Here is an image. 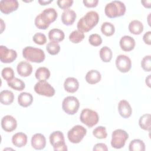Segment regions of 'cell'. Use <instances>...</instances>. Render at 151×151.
<instances>
[{"instance_id":"8","label":"cell","mask_w":151,"mask_h":151,"mask_svg":"<svg viewBox=\"0 0 151 151\" xmlns=\"http://www.w3.org/2000/svg\"><path fill=\"white\" fill-rule=\"evenodd\" d=\"M80 107L78 100L74 96H67L65 97L62 103V108L65 113L70 115L76 113Z\"/></svg>"},{"instance_id":"45","label":"cell","mask_w":151,"mask_h":151,"mask_svg":"<svg viewBox=\"0 0 151 151\" xmlns=\"http://www.w3.org/2000/svg\"><path fill=\"white\" fill-rule=\"evenodd\" d=\"M52 2V0H39L38 2L41 5H45Z\"/></svg>"},{"instance_id":"9","label":"cell","mask_w":151,"mask_h":151,"mask_svg":"<svg viewBox=\"0 0 151 151\" xmlns=\"http://www.w3.org/2000/svg\"><path fill=\"white\" fill-rule=\"evenodd\" d=\"M87 133V130L81 125H76L73 127L67 133L69 141L72 143H80Z\"/></svg>"},{"instance_id":"32","label":"cell","mask_w":151,"mask_h":151,"mask_svg":"<svg viewBox=\"0 0 151 151\" xmlns=\"http://www.w3.org/2000/svg\"><path fill=\"white\" fill-rule=\"evenodd\" d=\"M101 31L104 35L109 37L114 34L115 32V28L113 24L111 23L105 22L101 25Z\"/></svg>"},{"instance_id":"11","label":"cell","mask_w":151,"mask_h":151,"mask_svg":"<svg viewBox=\"0 0 151 151\" xmlns=\"http://www.w3.org/2000/svg\"><path fill=\"white\" fill-rule=\"evenodd\" d=\"M17 57L16 51L12 49H8L6 46H0V60L4 63H12Z\"/></svg>"},{"instance_id":"7","label":"cell","mask_w":151,"mask_h":151,"mask_svg":"<svg viewBox=\"0 0 151 151\" xmlns=\"http://www.w3.org/2000/svg\"><path fill=\"white\" fill-rule=\"evenodd\" d=\"M50 142L55 151L67 150L63 133L60 131H54L50 135Z\"/></svg>"},{"instance_id":"33","label":"cell","mask_w":151,"mask_h":151,"mask_svg":"<svg viewBox=\"0 0 151 151\" xmlns=\"http://www.w3.org/2000/svg\"><path fill=\"white\" fill-rule=\"evenodd\" d=\"M84 38V34L83 32L77 30L72 31L69 35V40L71 42L74 44L80 42Z\"/></svg>"},{"instance_id":"4","label":"cell","mask_w":151,"mask_h":151,"mask_svg":"<svg viewBox=\"0 0 151 151\" xmlns=\"http://www.w3.org/2000/svg\"><path fill=\"white\" fill-rule=\"evenodd\" d=\"M22 55L28 61L36 63H42L45 58L42 50L31 46L26 47L22 50Z\"/></svg>"},{"instance_id":"24","label":"cell","mask_w":151,"mask_h":151,"mask_svg":"<svg viewBox=\"0 0 151 151\" xmlns=\"http://www.w3.org/2000/svg\"><path fill=\"white\" fill-rule=\"evenodd\" d=\"M65 37V34L61 29L54 28L51 29L48 32V38L51 41L61 42Z\"/></svg>"},{"instance_id":"20","label":"cell","mask_w":151,"mask_h":151,"mask_svg":"<svg viewBox=\"0 0 151 151\" xmlns=\"http://www.w3.org/2000/svg\"><path fill=\"white\" fill-rule=\"evenodd\" d=\"M64 87L66 91L74 93L78 89L79 83L76 78L68 77L64 81Z\"/></svg>"},{"instance_id":"42","label":"cell","mask_w":151,"mask_h":151,"mask_svg":"<svg viewBox=\"0 0 151 151\" xmlns=\"http://www.w3.org/2000/svg\"><path fill=\"white\" fill-rule=\"evenodd\" d=\"M93 150L94 151H107L108 150V148L107 146H106V144L103 143H97L96 145H94V147H93Z\"/></svg>"},{"instance_id":"46","label":"cell","mask_w":151,"mask_h":151,"mask_svg":"<svg viewBox=\"0 0 151 151\" xmlns=\"http://www.w3.org/2000/svg\"><path fill=\"white\" fill-rule=\"evenodd\" d=\"M150 76L151 75H149L148 76V77L146 78V84L149 86V87H150Z\"/></svg>"},{"instance_id":"22","label":"cell","mask_w":151,"mask_h":151,"mask_svg":"<svg viewBox=\"0 0 151 151\" xmlns=\"http://www.w3.org/2000/svg\"><path fill=\"white\" fill-rule=\"evenodd\" d=\"M33 101V97L31 94L27 92L20 93L18 97V104L24 107L29 106Z\"/></svg>"},{"instance_id":"13","label":"cell","mask_w":151,"mask_h":151,"mask_svg":"<svg viewBox=\"0 0 151 151\" xmlns=\"http://www.w3.org/2000/svg\"><path fill=\"white\" fill-rule=\"evenodd\" d=\"M18 6L19 4L17 0H2L0 1V10L5 14H8L16 11Z\"/></svg>"},{"instance_id":"14","label":"cell","mask_w":151,"mask_h":151,"mask_svg":"<svg viewBox=\"0 0 151 151\" xmlns=\"http://www.w3.org/2000/svg\"><path fill=\"white\" fill-rule=\"evenodd\" d=\"M1 126L2 129L5 132H11L16 129L17 122L13 116L6 115L2 118Z\"/></svg>"},{"instance_id":"27","label":"cell","mask_w":151,"mask_h":151,"mask_svg":"<svg viewBox=\"0 0 151 151\" xmlns=\"http://www.w3.org/2000/svg\"><path fill=\"white\" fill-rule=\"evenodd\" d=\"M35 76L39 81H46L50 77V71L47 67H41L36 70Z\"/></svg>"},{"instance_id":"29","label":"cell","mask_w":151,"mask_h":151,"mask_svg":"<svg viewBox=\"0 0 151 151\" xmlns=\"http://www.w3.org/2000/svg\"><path fill=\"white\" fill-rule=\"evenodd\" d=\"M99 53L101 60L104 63L110 62L112 58L113 52L111 49L107 46L102 47L100 49Z\"/></svg>"},{"instance_id":"31","label":"cell","mask_w":151,"mask_h":151,"mask_svg":"<svg viewBox=\"0 0 151 151\" xmlns=\"http://www.w3.org/2000/svg\"><path fill=\"white\" fill-rule=\"evenodd\" d=\"M139 124L140 127L145 130L150 131V114H145L142 115L139 120Z\"/></svg>"},{"instance_id":"30","label":"cell","mask_w":151,"mask_h":151,"mask_svg":"<svg viewBox=\"0 0 151 151\" xmlns=\"http://www.w3.org/2000/svg\"><path fill=\"white\" fill-rule=\"evenodd\" d=\"M9 87L17 91H22L25 87L24 82L18 78H14L9 81L7 82Z\"/></svg>"},{"instance_id":"10","label":"cell","mask_w":151,"mask_h":151,"mask_svg":"<svg viewBox=\"0 0 151 151\" xmlns=\"http://www.w3.org/2000/svg\"><path fill=\"white\" fill-rule=\"evenodd\" d=\"M34 90L39 95L46 97H52L55 94V90L50 83L46 81H39L34 86Z\"/></svg>"},{"instance_id":"15","label":"cell","mask_w":151,"mask_h":151,"mask_svg":"<svg viewBox=\"0 0 151 151\" xmlns=\"http://www.w3.org/2000/svg\"><path fill=\"white\" fill-rule=\"evenodd\" d=\"M32 147L35 150H42L46 145V139L41 133H36L31 138Z\"/></svg>"},{"instance_id":"18","label":"cell","mask_w":151,"mask_h":151,"mask_svg":"<svg viewBox=\"0 0 151 151\" xmlns=\"http://www.w3.org/2000/svg\"><path fill=\"white\" fill-rule=\"evenodd\" d=\"M18 74L22 77H28L32 72V67L30 63L27 61H21L17 65V67Z\"/></svg>"},{"instance_id":"40","label":"cell","mask_w":151,"mask_h":151,"mask_svg":"<svg viewBox=\"0 0 151 151\" xmlns=\"http://www.w3.org/2000/svg\"><path fill=\"white\" fill-rule=\"evenodd\" d=\"M58 6L63 9H68L69 7L71 6L73 4V0H58L57 1Z\"/></svg>"},{"instance_id":"26","label":"cell","mask_w":151,"mask_h":151,"mask_svg":"<svg viewBox=\"0 0 151 151\" xmlns=\"http://www.w3.org/2000/svg\"><path fill=\"white\" fill-rule=\"evenodd\" d=\"M14 100V93L9 90H3L0 93V101L2 104H11Z\"/></svg>"},{"instance_id":"1","label":"cell","mask_w":151,"mask_h":151,"mask_svg":"<svg viewBox=\"0 0 151 151\" xmlns=\"http://www.w3.org/2000/svg\"><path fill=\"white\" fill-rule=\"evenodd\" d=\"M57 16V12L54 8H47L35 17V25L38 29H46L51 22L55 21Z\"/></svg>"},{"instance_id":"28","label":"cell","mask_w":151,"mask_h":151,"mask_svg":"<svg viewBox=\"0 0 151 151\" xmlns=\"http://www.w3.org/2000/svg\"><path fill=\"white\" fill-rule=\"evenodd\" d=\"M129 149L130 151H145V145L142 140L134 139L130 142Z\"/></svg>"},{"instance_id":"17","label":"cell","mask_w":151,"mask_h":151,"mask_svg":"<svg viewBox=\"0 0 151 151\" xmlns=\"http://www.w3.org/2000/svg\"><path fill=\"white\" fill-rule=\"evenodd\" d=\"M120 46L123 51H130L135 47V41L132 37L124 35L120 40Z\"/></svg>"},{"instance_id":"41","label":"cell","mask_w":151,"mask_h":151,"mask_svg":"<svg viewBox=\"0 0 151 151\" xmlns=\"http://www.w3.org/2000/svg\"><path fill=\"white\" fill-rule=\"evenodd\" d=\"M84 6H86V7L88 8H93V7H95L97 5L98 3H99V1L98 0H84L83 1Z\"/></svg>"},{"instance_id":"12","label":"cell","mask_w":151,"mask_h":151,"mask_svg":"<svg viewBox=\"0 0 151 151\" xmlns=\"http://www.w3.org/2000/svg\"><path fill=\"white\" fill-rule=\"evenodd\" d=\"M116 66L120 72L127 73L132 67L131 60L126 55H119L116 60Z\"/></svg>"},{"instance_id":"2","label":"cell","mask_w":151,"mask_h":151,"mask_svg":"<svg viewBox=\"0 0 151 151\" xmlns=\"http://www.w3.org/2000/svg\"><path fill=\"white\" fill-rule=\"evenodd\" d=\"M99 15L94 11H91L81 18L77 23L78 30L82 32H87L92 29L99 22Z\"/></svg>"},{"instance_id":"38","label":"cell","mask_w":151,"mask_h":151,"mask_svg":"<svg viewBox=\"0 0 151 151\" xmlns=\"http://www.w3.org/2000/svg\"><path fill=\"white\" fill-rule=\"evenodd\" d=\"M33 41L38 45H44L47 42V38L45 34L41 32H37L35 34L32 38Z\"/></svg>"},{"instance_id":"3","label":"cell","mask_w":151,"mask_h":151,"mask_svg":"<svg viewBox=\"0 0 151 151\" xmlns=\"http://www.w3.org/2000/svg\"><path fill=\"white\" fill-rule=\"evenodd\" d=\"M126 12V6L120 1H113L106 4L104 8L106 15L110 18H114L124 15Z\"/></svg>"},{"instance_id":"23","label":"cell","mask_w":151,"mask_h":151,"mask_svg":"<svg viewBox=\"0 0 151 151\" xmlns=\"http://www.w3.org/2000/svg\"><path fill=\"white\" fill-rule=\"evenodd\" d=\"M101 78L100 73L96 70L88 71L86 75V81L90 84H94L99 83Z\"/></svg>"},{"instance_id":"37","label":"cell","mask_w":151,"mask_h":151,"mask_svg":"<svg viewBox=\"0 0 151 151\" xmlns=\"http://www.w3.org/2000/svg\"><path fill=\"white\" fill-rule=\"evenodd\" d=\"M90 44L94 47L99 46L102 43V38L101 36L97 34H93L88 38Z\"/></svg>"},{"instance_id":"19","label":"cell","mask_w":151,"mask_h":151,"mask_svg":"<svg viewBox=\"0 0 151 151\" xmlns=\"http://www.w3.org/2000/svg\"><path fill=\"white\" fill-rule=\"evenodd\" d=\"M76 17L77 15L74 11L70 9H67L62 13L61 21L64 25L69 26L74 22Z\"/></svg>"},{"instance_id":"21","label":"cell","mask_w":151,"mask_h":151,"mask_svg":"<svg viewBox=\"0 0 151 151\" xmlns=\"http://www.w3.org/2000/svg\"><path fill=\"white\" fill-rule=\"evenodd\" d=\"M12 143L17 147H22L27 143V136L22 132L17 133L12 136Z\"/></svg>"},{"instance_id":"44","label":"cell","mask_w":151,"mask_h":151,"mask_svg":"<svg viewBox=\"0 0 151 151\" xmlns=\"http://www.w3.org/2000/svg\"><path fill=\"white\" fill-rule=\"evenodd\" d=\"M141 3L143 4V5L147 8H150L151 6V1L148 0V1H142Z\"/></svg>"},{"instance_id":"25","label":"cell","mask_w":151,"mask_h":151,"mask_svg":"<svg viewBox=\"0 0 151 151\" xmlns=\"http://www.w3.org/2000/svg\"><path fill=\"white\" fill-rule=\"evenodd\" d=\"M129 31L134 35H139L143 31V25L139 20H133L129 25Z\"/></svg>"},{"instance_id":"16","label":"cell","mask_w":151,"mask_h":151,"mask_svg":"<svg viewBox=\"0 0 151 151\" xmlns=\"http://www.w3.org/2000/svg\"><path fill=\"white\" fill-rule=\"evenodd\" d=\"M118 111L120 115L124 119L129 118L132 113V109L129 103L125 100H122L119 101Z\"/></svg>"},{"instance_id":"6","label":"cell","mask_w":151,"mask_h":151,"mask_svg":"<svg viewBox=\"0 0 151 151\" xmlns=\"http://www.w3.org/2000/svg\"><path fill=\"white\" fill-rule=\"evenodd\" d=\"M129 138L127 133L123 129H116L111 134V145L113 148L119 149L123 147Z\"/></svg>"},{"instance_id":"5","label":"cell","mask_w":151,"mask_h":151,"mask_svg":"<svg viewBox=\"0 0 151 151\" xmlns=\"http://www.w3.org/2000/svg\"><path fill=\"white\" fill-rule=\"evenodd\" d=\"M80 121L88 127H92L97 124L99 120L98 113L90 109H83L80 116Z\"/></svg>"},{"instance_id":"35","label":"cell","mask_w":151,"mask_h":151,"mask_svg":"<svg viewBox=\"0 0 151 151\" xmlns=\"http://www.w3.org/2000/svg\"><path fill=\"white\" fill-rule=\"evenodd\" d=\"M93 134L94 137L99 139H106L107 136L106 127L101 126L96 127L93 131Z\"/></svg>"},{"instance_id":"36","label":"cell","mask_w":151,"mask_h":151,"mask_svg":"<svg viewBox=\"0 0 151 151\" xmlns=\"http://www.w3.org/2000/svg\"><path fill=\"white\" fill-rule=\"evenodd\" d=\"M1 75L7 82L12 80L14 77V71L11 67H5L2 69Z\"/></svg>"},{"instance_id":"43","label":"cell","mask_w":151,"mask_h":151,"mask_svg":"<svg viewBox=\"0 0 151 151\" xmlns=\"http://www.w3.org/2000/svg\"><path fill=\"white\" fill-rule=\"evenodd\" d=\"M143 40L145 44L147 45H150L151 44V31H149L146 32L143 37Z\"/></svg>"},{"instance_id":"39","label":"cell","mask_w":151,"mask_h":151,"mask_svg":"<svg viewBox=\"0 0 151 151\" xmlns=\"http://www.w3.org/2000/svg\"><path fill=\"white\" fill-rule=\"evenodd\" d=\"M141 67L146 71H151V57L150 55L145 56L141 61Z\"/></svg>"},{"instance_id":"34","label":"cell","mask_w":151,"mask_h":151,"mask_svg":"<svg viewBox=\"0 0 151 151\" xmlns=\"http://www.w3.org/2000/svg\"><path fill=\"white\" fill-rule=\"evenodd\" d=\"M47 52L51 55H56L60 51V46L57 42L50 41L46 46Z\"/></svg>"}]
</instances>
